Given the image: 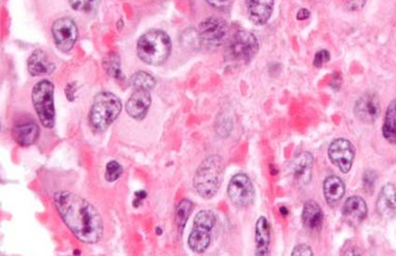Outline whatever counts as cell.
<instances>
[{"label": "cell", "mask_w": 396, "mask_h": 256, "mask_svg": "<svg viewBox=\"0 0 396 256\" xmlns=\"http://www.w3.org/2000/svg\"><path fill=\"white\" fill-rule=\"evenodd\" d=\"M355 154V147L351 141L344 138L332 141L328 150V156L332 164L338 167L342 173H347L351 170Z\"/></svg>", "instance_id": "cell-11"}, {"label": "cell", "mask_w": 396, "mask_h": 256, "mask_svg": "<svg viewBox=\"0 0 396 256\" xmlns=\"http://www.w3.org/2000/svg\"><path fill=\"white\" fill-rule=\"evenodd\" d=\"M309 17H310V12H309L307 8H301V10H299L297 14L298 20H306V19H308Z\"/></svg>", "instance_id": "cell-33"}, {"label": "cell", "mask_w": 396, "mask_h": 256, "mask_svg": "<svg viewBox=\"0 0 396 256\" xmlns=\"http://www.w3.org/2000/svg\"><path fill=\"white\" fill-rule=\"evenodd\" d=\"M55 207L74 236L86 244H96L104 234L98 209L88 200L69 191H59L53 198Z\"/></svg>", "instance_id": "cell-1"}, {"label": "cell", "mask_w": 396, "mask_h": 256, "mask_svg": "<svg viewBox=\"0 0 396 256\" xmlns=\"http://www.w3.org/2000/svg\"><path fill=\"white\" fill-rule=\"evenodd\" d=\"M363 187L368 194L374 193V184L377 181V175L374 171L367 170L363 175Z\"/></svg>", "instance_id": "cell-28"}, {"label": "cell", "mask_w": 396, "mask_h": 256, "mask_svg": "<svg viewBox=\"0 0 396 256\" xmlns=\"http://www.w3.org/2000/svg\"><path fill=\"white\" fill-rule=\"evenodd\" d=\"M122 102L116 95L102 92L94 99L90 111V122L97 131H105L122 111Z\"/></svg>", "instance_id": "cell-4"}, {"label": "cell", "mask_w": 396, "mask_h": 256, "mask_svg": "<svg viewBox=\"0 0 396 256\" xmlns=\"http://www.w3.org/2000/svg\"><path fill=\"white\" fill-rule=\"evenodd\" d=\"M27 67L31 75L44 76L52 74L55 70V65L43 50L38 49L29 57Z\"/></svg>", "instance_id": "cell-21"}, {"label": "cell", "mask_w": 396, "mask_h": 256, "mask_svg": "<svg viewBox=\"0 0 396 256\" xmlns=\"http://www.w3.org/2000/svg\"><path fill=\"white\" fill-rule=\"evenodd\" d=\"M324 213L315 200L305 202L302 211V223L309 230H319L323 226Z\"/></svg>", "instance_id": "cell-22"}, {"label": "cell", "mask_w": 396, "mask_h": 256, "mask_svg": "<svg viewBox=\"0 0 396 256\" xmlns=\"http://www.w3.org/2000/svg\"><path fill=\"white\" fill-rule=\"evenodd\" d=\"M271 241V225L266 217L258 218L255 224V255H269Z\"/></svg>", "instance_id": "cell-20"}, {"label": "cell", "mask_w": 396, "mask_h": 256, "mask_svg": "<svg viewBox=\"0 0 396 256\" xmlns=\"http://www.w3.org/2000/svg\"><path fill=\"white\" fill-rule=\"evenodd\" d=\"M33 107L40 122L45 128L51 129L55 125L54 86L49 80L38 82L31 93Z\"/></svg>", "instance_id": "cell-5"}, {"label": "cell", "mask_w": 396, "mask_h": 256, "mask_svg": "<svg viewBox=\"0 0 396 256\" xmlns=\"http://www.w3.org/2000/svg\"><path fill=\"white\" fill-rule=\"evenodd\" d=\"M368 209L365 200L360 196H351L347 198L342 207V216L347 224L358 226L365 220Z\"/></svg>", "instance_id": "cell-13"}, {"label": "cell", "mask_w": 396, "mask_h": 256, "mask_svg": "<svg viewBox=\"0 0 396 256\" xmlns=\"http://www.w3.org/2000/svg\"><path fill=\"white\" fill-rule=\"evenodd\" d=\"M52 35L55 46L61 52H68L74 47L77 41V26L71 18L63 17L53 23Z\"/></svg>", "instance_id": "cell-9"}, {"label": "cell", "mask_w": 396, "mask_h": 256, "mask_svg": "<svg viewBox=\"0 0 396 256\" xmlns=\"http://www.w3.org/2000/svg\"><path fill=\"white\" fill-rule=\"evenodd\" d=\"M72 8L78 12H92L96 10L100 4V0H69Z\"/></svg>", "instance_id": "cell-26"}, {"label": "cell", "mask_w": 396, "mask_h": 256, "mask_svg": "<svg viewBox=\"0 0 396 256\" xmlns=\"http://www.w3.org/2000/svg\"><path fill=\"white\" fill-rule=\"evenodd\" d=\"M228 194L232 204L238 207H248L255 198L251 179L244 173H238L232 177L228 184Z\"/></svg>", "instance_id": "cell-8"}, {"label": "cell", "mask_w": 396, "mask_h": 256, "mask_svg": "<svg viewBox=\"0 0 396 256\" xmlns=\"http://www.w3.org/2000/svg\"><path fill=\"white\" fill-rule=\"evenodd\" d=\"M207 1L209 6L215 8H219V10H223V8H228L232 3V0H207Z\"/></svg>", "instance_id": "cell-31"}, {"label": "cell", "mask_w": 396, "mask_h": 256, "mask_svg": "<svg viewBox=\"0 0 396 256\" xmlns=\"http://www.w3.org/2000/svg\"><path fill=\"white\" fill-rule=\"evenodd\" d=\"M346 194V186L340 177L330 175L324 182V196L330 207H336Z\"/></svg>", "instance_id": "cell-19"}, {"label": "cell", "mask_w": 396, "mask_h": 256, "mask_svg": "<svg viewBox=\"0 0 396 256\" xmlns=\"http://www.w3.org/2000/svg\"><path fill=\"white\" fill-rule=\"evenodd\" d=\"M313 157L309 152L298 154L292 162L291 169L294 179L299 184L307 185L312 175Z\"/></svg>", "instance_id": "cell-18"}, {"label": "cell", "mask_w": 396, "mask_h": 256, "mask_svg": "<svg viewBox=\"0 0 396 256\" xmlns=\"http://www.w3.org/2000/svg\"><path fill=\"white\" fill-rule=\"evenodd\" d=\"M131 84H132L134 90L141 88V90H150L156 86V80L147 72L141 71L132 76Z\"/></svg>", "instance_id": "cell-24"}, {"label": "cell", "mask_w": 396, "mask_h": 256, "mask_svg": "<svg viewBox=\"0 0 396 256\" xmlns=\"http://www.w3.org/2000/svg\"><path fill=\"white\" fill-rule=\"evenodd\" d=\"M280 214L283 216V217H287V216L289 215V209H287L285 207H281Z\"/></svg>", "instance_id": "cell-34"}, {"label": "cell", "mask_w": 396, "mask_h": 256, "mask_svg": "<svg viewBox=\"0 0 396 256\" xmlns=\"http://www.w3.org/2000/svg\"><path fill=\"white\" fill-rule=\"evenodd\" d=\"M122 165L116 162V161H110V162L106 165L105 179L106 181L109 182V183H113V182L118 181L120 175H122Z\"/></svg>", "instance_id": "cell-27"}, {"label": "cell", "mask_w": 396, "mask_h": 256, "mask_svg": "<svg viewBox=\"0 0 396 256\" xmlns=\"http://www.w3.org/2000/svg\"><path fill=\"white\" fill-rule=\"evenodd\" d=\"M192 209H193V204L189 200H184L180 202L177 209V223L180 232H183L187 224L189 216L191 215Z\"/></svg>", "instance_id": "cell-25"}, {"label": "cell", "mask_w": 396, "mask_h": 256, "mask_svg": "<svg viewBox=\"0 0 396 256\" xmlns=\"http://www.w3.org/2000/svg\"><path fill=\"white\" fill-rule=\"evenodd\" d=\"M39 126L35 120H21L13 128V137L21 147L33 145L39 137Z\"/></svg>", "instance_id": "cell-15"}, {"label": "cell", "mask_w": 396, "mask_h": 256, "mask_svg": "<svg viewBox=\"0 0 396 256\" xmlns=\"http://www.w3.org/2000/svg\"><path fill=\"white\" fill-rule=\"evenodd\" d=\"M223 160L217 154L207 157L201 162L193 179L194 188L201 198L211 200L217 194L223 179Z\"/></svg>", "instance_id": "cell-2"}, {"label": "cell", "mask_w": 396, "mask_h": 256, "mask_svg": "<svg viewBox=\"0 0 396 256\" xmlns=\"http://www.w3.org/2000/svg\"><path fill=\"white\" fill-rule=\"evenodd\" d=\"M150 103H152V97L150 90H141V88L135 90L127 101V113L135 120H143L149 112Z\"/></svg>", "instance_id": "cell-14"}, {"label": "cell", "mask_w": 396, "mask_h": 256, "mask_svg": "<svg viewBox=\"0 0 396 256\" xmlns=\"http://www.w3.org/2000/svg\"><path fill=\"white\" fill-rule=\"evenodd\" d=\"M377 211L384 219L396 217V188L388 183L382 188L377 200Z\"/></svg>", "instance_id": "cell-17"}, {"label": "cell", "mask_w": 396, "mask_h": 256, "mask_svg": "<svg viewBox=\"0 0 396 256\" xmlns=\"http://www.w3.org/2000/svg\"><path fill=\"white\" fill-rule=\"evenodd\" d=\"M366 0H347V6L349 10H359L365 4Z\"/></svg>", "instance_id": "cell-32"}, {"label": "cell", "mask_w": 396, "mask_h": 256, "mask_svg": "<svg viewBox=\"0 0 396 256\" xmlns=\"http://www.w3.org/2000/svg\"><path fill=\"white\" fill-rule=\"evenodd\" d=\"M354 113L360 122L374 124L381 114L380 99L374 93H365L356 102Z\"/></svg>", "instance_id": "cell-12"}, {"label": "cell", "mask_w": 396, "mask_h": 256, "mask_svg": "<svg viewBox=\"0 0 396 256\" xmlns=\"http://www.w3.org/2000/svg\"><path fill=\"white\" fill-rule=\"evenodd\" d=\"M171 51V39L164 31L156 29L148 31L137 43V54L147 65H162L168 58Z\"/></svg>", "instance_id": "cell-3"}, {"label": "cell", "mask_w": 396, "mask_h": 256, "mask_svg": "<svg viewBox=\"0 0 396 256\" xmlns=\"http://www.w3.org/2000/svg\"><path fill=\"white\" fill-rule=\"evenodd\" d=\"M258 38L249 31H241L232 35L226 52L232 61L248 63L258 54Z\"/></svg>", "instance_id": "cell-7"}, {"label": "cell", "mask_w": 396, "mask_h": 256, "mask_svg": "<svg viewBox=\"0 0 396 256\" xmlns=\"http://www.w3.org/2000/svg\"><path fill=\"white\" fill-rule=\"evenodd\" d=\"M250 21L258 26L266 24L272 16L274 0H246Z\"/></svg>", "instance_id": "cell-16"}, {"label": "cell", "mask_w": 396, "mask_h": 256, "mask_svg": "<svg viewBox=\"0 0 396 256\" xmlns=\"http://www.w3.org/2000/svg\"><path fill=\"white\" fill-rule=\"evenodd\" d=\"M216 223L215 214L211 211H199L194 218V226L188 239V244L192 251L203 253L211 244V232Z\"/></svg>", "instance_id": "cell-6"}, {"label": "cell", "mask_w": 396, "mask_h": 256, "mask_svg": "<svg viewBox=\"0 0 396 256\" xmlns=\"http://www.w3.org/2000/svg\"><path fill=\"white\" fill-rule=\"evenodd\" d=\"M313 255H315V253H312L310 247H309L308 245L305 244H301L296 246L295 249H294L293 253H292V255L293 256H313Z\"/></svg>", "instance_id": "cell-30"}, {"label": "cell", "mask_w": 396, "mask_h": 256, "mask_svg": "<svg viewBox=\"0 0 396 256\" xmlns=\"http://www.w3.org/2000/svg\"><path fill=\"white\" fill-rule=\"evenodd\" d=\"M228 33V23L223 19L217 17H209L199 25L198 35L201 42L213 47L221 45Z\"/></svg>", "instance_id": "cell-10"}, {"label": "cell", "mask_w": 396, "mask_h": 256, "mask_svg": "<svg viewBox=\"0 0 396 256\" xmlns=\"http://www.w3.org/2000/svg\"><path fill=\"white\" fill-rule=\"evenodd\" d=\"M383 135L385 139L396 145V100L389 104L383 125Z\"/></svg>", "instance_id": "cell-23"}, {"label": "cell", "mask_w": 396, "mask_h": 256, "mask_svg": "<svg viewBox=\"0 0 396 256\" xmlns=\"http://www.w3.org/2000/svg\"><path fill=\"white\" fill-rule=\"evenodd\" d=\"M330 59H331V55H330L328 50H319V51L315 54V59H313V65H315V67H322L324 65H326Z\"/></svg>", "instance_id": "cell-29"}]
</instances>
